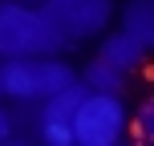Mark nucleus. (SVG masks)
<instances>
[{
	"label": "nucleus",
	"instance_id": "obj_1",
	"mask_svg": "<svg viewBox=\"0 0 154 146\" xmlns=\"http://www.w3.org/2000/svg\"><path fill=\"white\" fill-rule=\"evenodd\" d=\"M69 49L41 4L0 0V57H53Z\"/></svg>",
	"mask_w": 154,
	"mask_h": 146
},
{
	"label": "nucleus",
	"instance_id": "obj_2",
	"mask_svg": "<svg viewBox=\"0 0 154 146\" xmlns=\"http://www.w3.org/2000/svg\"><path fill=\"white\" fill-rule=\"evenodd\" d=\"M77 81V69L61 57H0V98L37 106L41 98Z\"/></svg>",
	"mask_w": 154,
	"mask_h": 146
},
{
	"label": "nucleus",
	"instance_id": "obj_3",
	"mask_svg": "<svg viewBox=\"0 0 154 146\" xmlns=\"http://www.w3.org/2000/svg\"><path fill=\"white\" fill-rule=\"evenodd\" d=\"M126 93H85L73 110V146H118L126 138Z\"/></svg>",
	"mask_w": 154,
	"mask_h": 146
},
{
	"label": "nucleus",
	"instance_id": "obj_4",
	"mask_svg": "<svg viewBox=\"0 0 154 146\" xmlns=\"http://www.w3.org/2000/svg\"><path fill=\"white\" fill-rule=\"evenodd\" d=\"M41 8L69 45L85 41V37H97L114 16V0H45Z\"/></svg>",
	"mask_w": 154,
	"mask_h": 146
},
{
	"label": "nucleus",
	"instance_id": "obj_5",
	"mask_svg": "<svg viewBox=\"0 0 154 146\" xmlns=\"http://www.w3.org/2000/svg\"><path fill=\"white\" fill-rule=\"evenodd\" d=\"M97 57H101V61H109V65H118L122 73H134V69L146 65V49H142L134 37H126L122 29L109 33V37L101 41V53H97Z\"/></svg>",
	"mask_w": 154,
	"mask_h": 146
},
{
	"label": "nucleus",
	"instance_id": "obj_6",
	"mask_svg": "<svg viewBox=\"0 0 154 146\" xmlns=\"http://www.w3.org/2000/svg\"><path fill=\"white\" fill-rule=\"evenodd\" d=\"M122 33L134 37L142 49L154 45V0H130L122 8Z\"/></svg>",
	"mask_w": 154,
	"mask_h": 146
},
{
	"label": "nucleus",
	"instance_id": "obj_7",
	"mask_svg": "<svg viewBox=\"0 0 154 146\" xmlns=\"http://www.w3.org/2000/svg\"><path fill=\"white\" fill-rule=\"evenodd\" d=\"M85 85L81 81H69L65 89H57V93H49V98H41L37 101V122L41 118H57V122H69L73 118V110L81 106V98H85Z\"/></svg>",
	"mask_w": 154,
	"mask_h": 146
},
{
	"label": "nucleus",
	"instance_id": "obj_8",
	"mask_svg": "<svg viewBox=\"0 0 154 146\" xmlns=\"http://www.w3.org/2000/svg\"><path fill=\"white\" fill-rule=\"evenodd\" d=\"M126 77L130 73H122L118 65H109V61H89L85 65V73H81V85L89 93H126Z\"/></svg>",
	"mask_w": 154,
	"mask_h": 146
},
{
	"label": "nucleus",
	"instance_id": "obj_9",
	"mask_svg": "<svg viewBox=\"0 0 154 146\" xmlns=\"http://www.w3.org/2000/svg\"><path fill=\"white\" fill-rule=\"evenodd\" d=\"M37 138L45 146H73V126L57 122V118H41L37 122Z\"/></svg>",
	"mask_w": 154,
	"mask_h": 146
},
{
	"label": "nucleus",
	"instance_id": "obj_10",
	"mask_svg": "<svg viewBox=\"0 0 154 146\" xmlns=\"http://www.w3.org/2000/svg\"><path fill=\"white\" fill-rule=\"evenodd\" d=\"M126 130L134 134V142H146L154 134V101H142L138 114H134V122H126Z\"/></svg>",
	"mask_w": 154,
	"mask_h": 146
},
{
	"label": "nucleus",
	"instance_id": "obj_11",
	"mask_svg": "<svg viewBox=\"0 0 154 146\" xmlns=\"http://www.w3.org/2000/svg\"><path fill=\"white\" fill-rule=\"evenodd\" d=\"M16 134V114H8V110H0V142H8Z\"/></svg>",
	"mask_w": 154,
	"mask_h": 146
},
{
	"label": "nucleus",
	"instance_id": "obj_12",
	"mask_svg": "<svg viewBox=\"0 0 154 146\" xmlns=\"http://www.w3.org/2000/svg\"><path fill=\"white\" fill-rule=\"evenodd\" d=\"M24 4H45V0H24Z\"/></svg>",
	"mask_w": 154,
	"mask_h": 146
}]
</instances>
